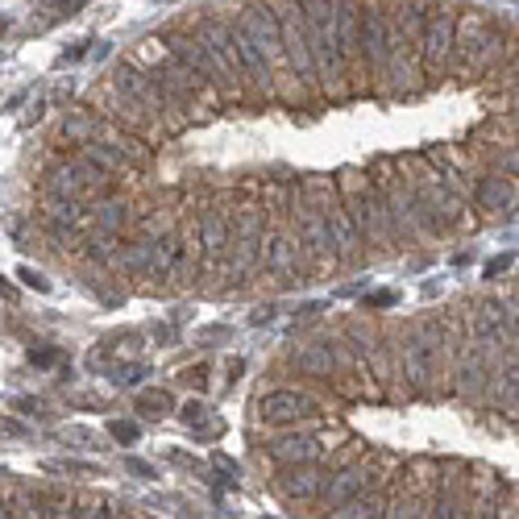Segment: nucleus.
<instances>
[{
  "label": "nucleus",
  "mask_w": 519,
  "mask_h": 519,
  "mask_svg": "<svg viewBox=\"0 0 519 519\" xmlns=\"http://www.w3.org/2000/svg\"><path fill=\"white\" fill-rule=\"evenodd\" d=\"M308 21V42L316 59V79L324 88L345 84V54H341V30H337V0H299Z\"/></svg>",
  "instance_id": "nucleus-1"
},
{
  "label": "nucleus",
  "mask_w": 519,
  "mask_h": 519,
  "mask_svg": "<svg viewBox=\"0 0 519 519\" xmlns=\"http://www.w3.org/2000/svg\"><path fill=\"white\" fill-rule=\"evenodd\" d=\"M503 34L490 25V17L482 9H461L457 25H453V59H461L474 71H486L490 63L499 59Z\"/></svg>",
  "instance_id": "nucleus-2"
},
{
  "label": "nucleus",
  "mask_w": 519,
  "mask_h": 519,
  "mask_svg": "<svg viewBox=\"0 0 519 519\" xmlns=\"http://www.w3.org/2000/svg\"><path fill=\"white\" fill-rule=\"evenodd\" d=\"M362 63L374 79H391L395 63V13L366 5L362 9Z\"/></svg>",
  "instance_id": "nucleus-3"
},
{
  "label": "nucleus",
  "mask_w": 519,
  "mask_h": 519,
  "mask_svg": "<svg viewBox=\"0 0 519 519\" xmlns=\"http://www.w3.org/2000/svg\"><path fill=\"white\" fill-rule=\"evenodd\" d=\"M279 30H283V59L299 75V84H316V59H312V42H308V21L299 0H283L279 9Z\"/></svg>",
  "instance_id": "nucleus-4"
},
{
  "label": "nucleus",
  "mask_w": 519,
  "mask_h": 519,
  "mask_svg": "<svg viewBox=\"0 0 519 519\" xmlns=\"http://www.w3.org/2000/svg\"><path fill=\"white\" fill-rule=\"evenodd\" d=\"M196 38L204 42L208 50V63H212V75L216 84H229L237 88L241 84V67H237V54H233V21H221V17H204L196 25Z\"/></svg>",
  "instance_id": "nucleus-5"
},
{
  "label": "nucleus",
  "mask_w": 519,
  "mask_h": 519,
  "mask_svg": "<svg viewBox=\"0 0 519 519\" xmlns=\"http://www.w3.org/2000/svg\"><path fill=\"white\" fill-rule=\"evenodd\" d=\"M345 208H349V216H353V225L362 229L366 245H395V229H391L387 200H382V191H378L374 183L362 187L358 196H349Z\"/></svg>",
  "instance_id": "nucleus-6"
},
{
  "label": "nucleus",
  "mask_w": 519,
  "mask_h": 519,
  "mask_svg": "<svg viewBox=\"0 0 519 519\" xmlns=\"http://www.w3.org/2000/svg\"><path fill=\"white\" fill-rule=\"evenodd\" d=\"M453 25H457L453 9L428 5L424 38H420V63H424V71H445L453 63Z\"/></svg>",
  "instance_id": "nucleus-7"
},
{
  "label": "nucleus",
  "mask_w": 519,
  "mask_h": 519,
  "mask_svg": "<svg viewBox=\"0 0 519 519\" xmlns=\"http://www.w3.org/2000/svg\"><path fill=\"white\" fill-rule=\"evenodd\" d=\"M262 266L270 270L275 279L283 283H304L308 275V250H304V241L291 237V233H270V241L262 237Z\"/></svg>",
  "instance_id": "nucleus-8"
},
{
  "label": "nucleus",
  "mask_w": 519,
  "mask_h": 519,
  "mask_svg": "<svg viewBox=\"0 0 519 519\" xmlns=\"http://www.w3.org/2000/svg\"><path fill=\"white\" fill-rule=\"evenodd\" d=\"M237 25L245 34H250V42L266 54V63L275 67L283 59V30H279V9L275 5H266V0H258V5H245Z\"/></svg>",
  "instance_id": "nucleus-9"
},
{
  "label": "nucleus",
  "mask_w": 519,
  "mask_h": 519,
  "mask_svg": "<svg viewBox=\"0 0 519 519\" xmlns=\"http://www.w3.org/2000/svg\"><path fill=\"white\" fill-rule=\"evenodd\" d=\"M258 416L266 424H308V420H320V403L304 391H266L258 399Z\"/></svg>",
  "instance_id": "nucleus-10"
},
{
  "label": "nucleus",
  "mask_w": 519,
  "mask_h": 519,
  "mask_svg": "<svg viewBox=\"0 0 519 519\" xmlns=\"http://www.w3.org/2000/svg\"><path fill=\"white\" fill-rule=\"evenodd\" d=\"M113 79H117V88H121V92H129V96L138 100V104H146V113H150L154 121H167L171 113H179V108L167 100V92H162V88L154 84V75L138 71L133 63H121Z\"/></svg>",
  "instance_id": "nucleus-11"
},
{
  "label": "nucleus",
  "mask_w": 519,
  "mask_h": 519,
  "mask_svg": "<svg viewBox=\"0 0 519 519\" xmlns=\"http://www.w3.org/2000/svg\"><path fill=\"white\" fill-rule=\"evenodd\" d=\"M495 353H499V345H482V341L461 353V362H457V391L466 395V399H482L486 395L490 378H495Z\"/></svg>",
  "instance_id": "nucleus-12"
},
{
  "label": "nucleus",
  "mask_w": 519,
  "mask_h": 519,
  "mask_svg": "<svg viewBox=\"0 0 519 519\" xmlns=\"http://www.w3.org/2000/svg\"><path fill=\"white\" fill-rule=\"evenodd\" d=\"M291 216H295V225H299V241H304V250H308L312 258H337V254H333L329 216H324L320 208L299 204V200H291Z\"/></svg>",
  "instance_id": "nucleus-13"
},
{
  "label": "nucleus",
  "mask_w": 519,
  "mask_h": 519,
  "mask_svg": "<svg viewBox=\"0 0 519 519\" xmlns=\"http://www.w3.org/2000/svg\"><path fill=\"white\" fill-rule=\"evenodd\" d=\"M154 84L162 88V92H167V100L179 108V113H183V108H196V100H200V79L196 75H191L187 67H179L175 59H167V63H158L154 67Z\"/></svg>",
  "instance_id": "nucleus-14"
},
{
  "label": "nucleus",
  "mask_w": 519,
  "mask_h": 519,
  "mask_svg": "<svg viewBox=\"0 0 519 519\" xmlns=\"http://www.w3.org/2000/svg\"><path fill=\"white\" fill-rule=\"evenodd\" d=\"M320 486H324V474L316 470V461H304V466H283V474L275 478V490L287 503H316Z\"/></svg>",
  "instance_id": "nucleus-15"
},
{
  "label": "nucleus",
  "mask_w": 519,
  "mask_h": 519,
  "mask_svg": "<svg viewBox=\"0 0 519 519\" xmlns=\"http://www.w3.org/2000/svg\"><path fill=\"white\" fill-rule=\"evenodd\" d=\"M167 46H171V59H175L179 67H187L191 75L200 79V84H216L212 63H208V50H204V42L196 38V30H179V34H167Z\"/></svg>",
  "instance_id": "nucleus-16"
},
{
  "label": "nucleus",
  "mask_w": 519,
  "mask_h": 519,
  "mask_svg": "<svg viewBox=\"0 0 519 519\" xmlns=\"http://www.w3.org/2000/svg\"><path fill=\"white\" fill-rule=\"evenodd\" d=\"M324 216H329V229H333V254H337L341 262H353V258L362 254L366 237H362L358 225H353V216H349L345 200H333L329 208H324Z\"/></svg>",
  "instance_id": "nucleus-17"
},
{
  "label": "nucleus",
  "mask_w": 519,
  "mask_h": 519,
  "mask_svg": "<svg viewBox=\"0 0 519 519\" xmlns=\"http://www.w3.org/2000/svg\"><path fill=\"white\" fill-rule=\"evenodd\" d=\"M42 221L50 229L54 241H71L79 229H84L88 212H84V200H63V196H46V212Z\"/></svg>",
  "instance_id": "nucleus-18"
},
{
  "label": "nucleus",
  "mask_w": 519,
  "mask_h": 519,
  "mask_svg": "<svg viewBox=\"0 0 519 519\" xmlns=\"http://www.w3.org/2000/svg\"><path fill=\"white\" fill-rule=\"evenodd\" d=\"M229 241H233V225H229L225 212L212 208V212H204L196 221V245H200L204 262H221L229 254Z\"/></svg>",
  "instance_id": "nucleus-19"
},
{
  "label": "nucleus",
  "mask_w": 519,
  "mask_h": 519,
  "mask_svg": "<svg viewBox=\"0 0 519 519\" xmlns=\"http://www.w3.org/2000/svg\"><path fill=\"white\" fill-rule=\"evenodd\" d=\"M320 453H324L320 441L308 432H287L266 445V457L275 461V466H304V461H320Z\"/></svg>",
  "instance_id": "nucleus-20"
},
{
  "label": "nucleus",
  "mask_w": 519,
  "mask_h": 519,
  "mask_svg": "<svg viewBox=\"0 0 519 519\" xmlns=\"http://www.w3.org/2000/svg\"><path fill=\"white\" fill-rule=\"evenodd\" d=\"M366 486H370V470H362V466H345V470H337L333 478L324 474V486H320V503L329 507V511H337V507H345L353 495H362Z\"/></svg>",
  "instance_id": "nucleus-21"
},
{
  "label": "nucleus",
  "mask_w": 519,
  "mask_h": 519,
  "mask_svg": "<svg viewBox=\"0 0 519 519\" xmlns=\"http://www.w3.org/2000/svg\"><path fill=\"white\" fill-rule=\"evenodd\" d=\"M362 0H337V30H341V54L345 67L362 63Z\"/></svg>",
  "instance_id": "nucleus-22"
},
{
  "label": "nucleus",
  "mask_w": 519,
  "mask_h": 519,
  "mask_svg": "<svg viewBox=\"0 0 519 519\" xmlns=\"http://www.w3.org/2000/svg\"><path fill=\"white\" fill-rule=\"evenodd\" d=\"M291 366L308 378H333L337 374V358L329 341H304L291 349Z\"/></svg>",
  "instance_id": "nucleus-23"
},
{
  "label": "nucleus",
  "mask_w": 519,
  "mask_h": 519,
  "mask_svg": "<svg viewBox=\"0 0 519 519\" xmlns=\"http://www.w3.org/2000/svg\"><path fill=\"white\" fill-rule=\"evenodd\" d=\"M179 254H183V241L167 229V233H158L150 241V266H146V275L150 279H175V270H179Z\"/></svg>",
  "instance_id": "nucleus-24"
},
{
  "label": "nucleus",
  "mask_w": 519,
  "mask_h": 519,
  "mask_svg": "<svg viewBox=\"0 0 519 519\" xmlns=\"http://www.w3.org/2000/svg\"><path fill=\"white\" fill-rule=\"evenodd\" d=\"M424 158H428V167H432L436 179L449 183L453 191H461V196H466V187H470V167H466V158H457L453 150H428Z\"/></svg>",
  "instance_id": "nucleus-25"
},
{
  "label": "nucleus",
  "mask_w": 519,
  "mask_h": 519,
  "mask_svg": "<svg viewBox=\"0 0 519 519\" xmlns=\"http://www.w3.org/2000/svg\"><path fill=\"white\" fill-rule=\"evenodd\" d=\"M474 200L486 212H507L515 204V187H511V179H499V175H478L474 179Z\"/></svg>",
  "instance_id": "nucleus-26"
},
{
  "label": "nucleus",
  "mask_w": 519,
  "mask_h": 519,
  "mask_svg": "<svg viewBox=\"0 0 519 519\" xmlns=\"http://www.w3.org/2000/svg\"><path fill=\"white\" fill-rule=\"evenodd\" d=\"M233 250H229V279H245L250 270L262 262V237L250 233H233Z\"/></svg>",
  "instance_id": "nucleus-27"
},
{
  "label": "nucleus",
  "mask_w": 519,
  "mask_h": 519,
  "mask_svg": "<svg viewBox=\"0 0 519 519\" xmlns=\"http://www.w3.org/2000/svg\"><path fill=\"white\" fill-rule=\"evenodd\" d=\"M125 212H129L125 200H108V196H100L96 208H92L88 216L96 221V233H113V237H117V233L125 229Z\"/></svg>",
  "instance_id": "nucleus-28"
},
{
  "label": "nucleus",
  "mask_w": 519,
  "mask_h": 519,
  "mask_svg": "<svg viewBox=\"0 0 519 519\" xmlns=\"http://www.w3.org/2000/svg\"><path fill=\"white\" fill-rule=\"evenodd\" d=\"M100 133V117H92V113H71L67 121H63V142L67 146H84V142H92Z\"/></svg>",
  "instance_id": "nucleus-29"
},
{
  "label": "nucleus",
  "mask_w": 519,
  "mask_h": 519,
  "mask_svg": "<svg viewBox=\"0 0 519 519\" xmlns=\"http://www.w3.org/2000/svg\"><path fill=\"white\" fill-rule=\"evenodd\" d=\"M333 515H353V519H362V515H387V499L382 495H374V490L366 486L362 495H353L345 507H337Z\"/></svg>",
  "instance_id": "nucleus-30"
},
{
  "label": "nucleus",
  "mask_w": 519,
  "mask_h": 519,
  "mask_svg": "<svg viewBox=\"0 0 519 519\" xmlns=\"http://www.w3.org/2000/svg\"><path fill=\"white\" fill-rule=\"evenodd\" d=\"M117 262H121L125 275H146V266H150V241L142 237V241L125 245V250L117 254Z\"/></svg>",
  "instance_id": "nucleus-31"
},
{
  "label": "nucleus",
  "mask_w": 519,
  "mask_h": 519,
  "mask_svg": "<svg viewBox=\"0 0 519 519\" xmlns=\"http://www.w3.org/2000/svg\"><path fill=\"white\" fill-rule=\"evenodd\" d=\"M117 237L113 233H96L92 241H88V258L92 262H100V266H108V262H117Z\"/></svg>",
  "instance_id": "nucleus-32"
},
{
  "label": "nucleus",
  "mask_w": 519,
  "mask_h": 519,
  "mask_svg": "<svg viewBox=\"0 0 519 519\" xmlns=\"http://www.w3.org/2000/svg\"><path fill=\"white\" fill-rule=\"evenodd\" d=\"M138 412H146V416L171 412V395H167V391H146V395H138Z\"/></svg>",
  "instance_id": "nucleus-33"
},
{
  "label": "nucleus",
  "mask_w": 519,
  "mask_h": 519,
  "mask_svg": "<svg viewBox=\"0 0 519 519\" xmlns=\"http://www.w3.org/2000/svg\"><path fill=\"white\" fill-rule=\"evenodd\" d=\"M108 432H113L117 441H125V445L138 441V424H129V420H113V424H108Z\"/></svg>",
  "instance_id": "nucleus-34"
},
{
  "label": "nucleus",
  "mask_w": 519,
  "mask_h": 519,
  "mask_svg": "<svg viewBox=\"0 0 519 519\" xmlns=\"http://www.w3.org/2000/svg\"><path fill=\"white\" fill-rule=\"evenodd\" d=\"M158 233H167V221H162V216L154 212V216H146V221H142V237H146V241H154Z\"/></svg>",
  "instance_id": "nucleus-35"
},
{
  "label": "nucleus",
  "mask_w": 519,
  "mask_h": 519,
  "mask_svg": "<svg viewBox=\"0 0 519 519\" xmlns=\"http://www.w3.org/2000/svg\"><path fill=\"white\" fill-rule=\"evenodd\" d=\"M499 167H503L507 175H519V146L507 150V154H499Z\"/></svg>",
  "instance_id": "nucleus-36"
},
{
  "label": "nucleus",
  "mask_w": 519,
  "mask_h": 519,
  "mask_svg": "<svg viewBox=\"0 0 519 519\" xmlns=\"http://www.w3.org/2000/svg\"><path fill=\"white\" fill-rule=\"evenodd\" d=\"M204 374H208V370H204V366H191V370H187V374H183V378H187V382H204Z\"/></svg>",
  "instance_id": "nucleus-37"
}]
</instances>
